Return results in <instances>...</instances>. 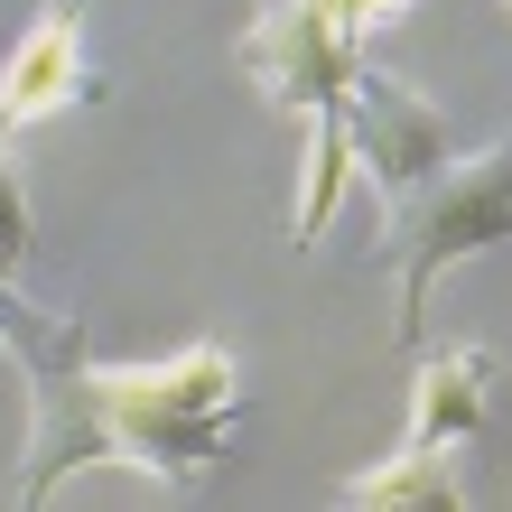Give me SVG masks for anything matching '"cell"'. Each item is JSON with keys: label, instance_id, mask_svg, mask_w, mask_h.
I'll return each mask as SVG.
<instances>
[{"label": "cell", "instance_id": "obj_1", "mask_svg": "<svg viewBox=\"0 0 512 512\" xmlns=\"http://www.w3.org/2000/svg\"><path fill=\"white\" fill-rule=\"evenodd\" d=\"M10 354L28 373V466L19 503H47L84 466H131L159 485L196 494L233 447V354L187 345L168 364H94L75 317L28 308L10 326Z\"/></svg>", "mask_w": 512, "mask_h": 512}, {"label": "cell", "instance_id": "obj_2", "mask_svg": "<svg viewBox=\"0 0 512 512\" xmlns=\"http://www.w3.org/2000/svg\"><path fill=\"white\" fill-rule=\"evenodd\" d=\"M503 243H512V140L475 149V159H447L438 177H419V187L391 205V224H382V261H391V280H401V336H419L429 289L447 270L475 261V252H503Z\"/></svg>", "mask_w": 512, "mask_h": 512}, {"label": "cell", "instance_id": "obj_3", "mask_svg": "<svg viewBox=\"0 0 512 512\" xmlns=\"http://www.w3.org/2000/svg\"><path fill=\"white\" fill-rule=\"evenodd\" d=\"M354 66H364V28L345 0H261V19L243 28V75L298 122L336 112Z\"/></svg>", "mask_w": 512, "mask_h": 512}, {"label": "cell", "instance_id": "obj_4", "mask_svg": "<svg viewBox=\"0 0 512 512\" xmlns=\"http://www.w3.org/2000/svg\"><path fill=\"white\" fill-rule=\"evenodd\" d=\"M345 140H354V177L382 196V205H401L419 177H438L457 149H447V112L438 103H419L401 75H382V66H354L345 84Z\"/></svg>", "mask_w": 512, "mask_h": 512}, {"label": "cell", "instance_id": "obj_5", "mask_svg": "<svg viewBox=\"0 0 512 512\" xmlns=\"http://www.w3.org/2000/svg\"><path fill=\"white\" fill-rule=\"evenodd\" d=\"M75 94H84V10L75 0H47L28 19V38L10 47V66H0V140L47 122V112H66Z\"/></svg>", "mask_w": 512, "mask_h": 512}, {"label": "cell", "instance_id": "obj_6", "mask_svg": "<svg viewBox=\"0 0 512 512\" xmlns=\"http://www.w3.org/2000/svg\"><path fill=\"white\" fill-rule=\"evenodd\" d=\"M485 410H494V354L485 345H447L410 382V429H401V447H466L475 429H485Z\"/></svg>", "mask_w": 512, "mask_h": 512}, {"label": "cell", "instance_id": "obj_7", "mask_svg": "<svg viewBox=\"0 0 512 512\" xmlns=\"http://www.w3.org/2000/svg\"><path fill=\"white\" fill-rule=\"evenodd\" d=\"M345 503H382V512H457V447H401L373 475H345Z\"/></svg>", "mask_w": 512, "mask_h": 512}, {"label": "cell", "instance_id": "obj_8", "mask_svg": "<svg viewBox=\"0 0 512 512\" xmlns=\"http://www.w3.org/2000/svg\"><path fill=\"white\" fill-rule=\"evenodd\" d=\"M345 187H354V140H345V103H336V112H317V122H308V177H298V205H289L298 252H308L317 233L336 224Z\"/></svg>", "mask_w": 512, "mask_h": 512}, {"label": "cell", "instance_id": "obj_9", "mask_svg": "<svg viewBox=\"0 0 512 512\" xmlns=\"http://www.w3.org/2000/svg\"><path fill=\"white\" fill-rule=\"evenodd\" d=\"M19 261H28V196H19L10 149H0V336L28 317V298H19Z\"/></svg>", "mask_w": 512, "mask_h": 512}, {"label": "cell", "instance_id": "obj_10", "mask_svg": "<svg viewBox=\"0 0 512 512\" xmlns=\"http://www.w3.org/2000/svg\"><path fill=\"white\" fill-rule=\"evenodd\" d=\"M345 10H354V28H364V38H382V28L410 19V0H345Z\"/></svg>", "mask_w": 512, "mask_h": 512}]
</instances>
